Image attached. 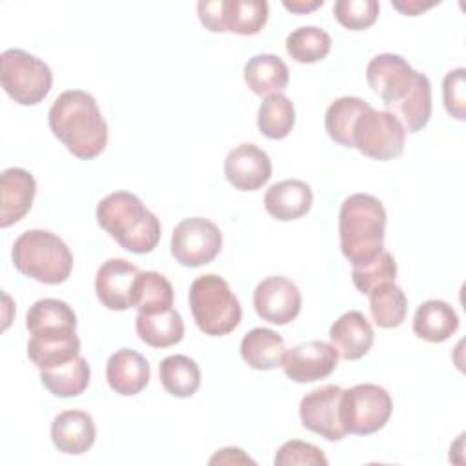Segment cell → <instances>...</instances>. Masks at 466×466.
<instances>
[{
  "instance_id": "cb8c5ba5",
  "label": "cell",
  "mask_w": 466,
  "mask_h": 466,
  "mask_svg": "<svg viewBox=\"0 0 466 466\" xmlns=\"http://www.w3.org/2000/svg\"><path fill=\"white\" fill-rule=\"evenodd\" d=\"M459 328L455 309L444 300H426L413 315V333L428 342H444Z\"/></svg>"
},
{
  "instance_id": "8d00e7d4",
  "label": "cell",
  "mask_w": 466,
  "mask_h": 466,
  "mask_svg": "<svg viewBox=\"0 0 466 466\" xmlns=\"http://www.w3.org/2000/svg\"><path fill=\"white\" fill-rule=\"evenodd\" d=\"M377 0H339L333 4V16L350 31H362L379 18Z\"/></svg>"
},
{
  "instance_id": "ac0fdd59",
  "label": "cell",
  "mask_w": 466,
  "mask_h": 466,
  "mask_svg": "<svg viewBox=\"0 0 466 466\" xmlns=\"http://www.w3.org/2000/svg\"><path fill=\"white\" fill-rule=\"evenodd\" d=\"M96 439L93 417L82 410H66L51 422V441L66 455L86 453Z\"/></svg>"
},
{
  "instance_id": "30bf717a",
  "label": "cell",
  "mask_w": 466,
  "mask_h": 466,
  "mask_svg": "<svg viewBox=\"0 0 466 466\" xmlns=\"http://www.w3.org/2000/svg\"><path fill=\"white\" fill-rule=\"evenodd\" d=\"M340 397L342 388L335 384H326L306 393L299 404L302 426L326 441H342L346 430L340 420Z\"/></svg>"
},
{
  "instance_id": "8992f818",
  "label": "cell",
  "mask_w": 466,
  "mask_h": 466,
  "mask_svg": "<svg viewBox=\"0 0 466 466\" xmlns=\"http://www.w3.org/2000/svg\"><path fill=\"white\" fill-rule=\"evenodd\" d=\"M0 82L4 91L20 106H36L53 86L49 66L35 55L11 47L0 56Z\"/></svg>"
},
{
  "instance_id": "5b68a950",
  "label": "cell",
  "mask_w": 466,
  "mask_h": 466,
  "mask_svg": "<svg viewBox=\"0 0 466 466\" xmlns=\"http://www.w3.org/2000/svg\"><path fill=\"white\" fill-rule=\"evenodd\" d=\"M189 308L197 328L209 337L231 333L242 319V308L229 284L215 275H200L189 288Z\"/></svg>"
},
{
  "instance_id": "d4e9b609",
  "label": "cell",
  "mask_w": 466,
  "mask_h": 466,
  "mask_svg": "<svg viewBox=\"0 0 466 466\" xmlns=\"http://www.w3.org/2000/svg\"><path fill=\"white\" fill-rule=\"evenodd\" d=\"M244 80L248 87L260 96L282 93L289 82V69L277 55L262 53L251 56L244 66Z\"/></svg>"
},
{
  "instance_id": "ba28073f",
  "label": "cell",
  "mask_w": 466,
  "mask_h": 466,
  "mask_svg": "<svg viewBox=\"0 0 466 466\" xmlns=\"http://www.w3.org/2000/svg\"><path fill=\"white\" fill-rule=\"evenodd\" d=\"M406 131L390 113L371 106L359 116L353 127V147L375 160H393L404 151Z\"/></svg>"
},
{
  "instance_id": "6da1fadb",
  "label": "cell",
  "mask_w": 466,
  "mask_h": 466,
  "mask_svg": "<svg viewBox=\"0 0 466 466\" xmlns=\"http://www.w3.org/2000/svg\"><path fill=\"white\" fill-rule=\"evenodd\" d=\"M47 120L53 135L76 158L91 160L107 144V124L98 104L82 89L60 93L49 109Z\"/></svg>"
},
{
  "instance_id": "d6986e66",
  "label": "cell",
  "mask_w": 466,
  "mask_h": 466,
  "mask_svg": "<svg viewBox=\"0 0 466 466\" xmlns=\"http://www.w3.org/2000/svg\"><path fill=\"white\" fill-rule=\"evenodd\" d=\"M149 362L135 350L122 348L115 351L106 364V379L109 388L124 397L138 395L149 382Z\"/></svg>"
},
{
  "instance_id": "7c38bea8",
  "label": "cell",
  "mask_w": 466,
  "mask_h": 466,
  "mask_svg": "<svg viewBox=\"0 0 466 466\" xmlns=\"http://www.w3.org/2000/svg\"><path fill=\"white\" fill-rule=\"evenodd\" d=\"M339 353L333 344L324 340H308L286 350L282 370L293 382H315L331 375L337 368Z\"/></svg>"
},
{
  "instance_id": "83f0119b",
  "label": "cell",
  "mask_w": 466,
  "mask_h": 466,
  "mask_svg": "<svg viewBox=\"0 0 466 466\" xmlns=\"http://www.w3.org/2000/svg\"><path fill=\"white\" fill-rule=\"evenodd\" d=\"M162 388L173 397H191L200 388V368L187 355H169L158 366Z\"/></svg>"
},
{
  "instance_id": "44dd1931",
  "label": "cell",
  "mask_w": 466,
  "mask_h": 466,
  "mask_svg": "<svg viewBox=\"0 0 466 466\" xmlns=\"http://www.w3.org/2000/svg\"><path fill=\"white\" fill-rule=\"evenodd\" d=\"M313 204L311 187L302 180H280L273 184L264 195L266 211L282 222L304 217Z\"/></svg>"
},
{
  "instance_id": "74e56055",
  "label": "cell",
  "mask_w": 466,
  "mask_h": 466,
  "mask_svg": "<svg viewBox=\"0 0 466 466\" xmlns=\"http://www.w3.org/2000/svg\"><path fill=\"white\" fill-rule=\"evenodd\" d=\"M275 466H295V464H306V466H328V459L324 451L311 444L299 439H291L284 442L273 459Z\"/></svg>"
},
{
  "instance_id": "60d3db41",
  "label": "cell",
  "mask_w": 466,
  "mask_h": 466,
  "mask_svg": "<svg viewBox=\"0 0 466 466\" xmlns=\"http://www.w3.org/2000/svg\"><path fill=\"white\" fill-rule=\"evenodd\" d=\"M209 464H255V461L246 455L240 448H222L211 459Z\"/></svg>"
},
{
  "instance_id": "277c9868",
  "label": "cell",
  "mask_w": 466,
  "mask_h": 466,
  "mask_svg": "<svg viewBox=\"0 0 466 466\" xmlns=\"http://www.w3.org/2000/svg\"><path fill=\"white\" fill-rule=\"evenodd\" d=\"M15 268L42 284H62L73 269V253L67 244L47 229H27L13 244Z\"/></svg>"
},
{
  "instance_id": "2e32d148",
  "label": "cell",
  "mask_w": 466,
  "mask_h": 466,
  "mask_svg": "<svg viewBox=\"0 0 466 466\" xmlns=\"http://www.w3.org/2000/svg\"><path fill=\"white\" fill-rule=\"evenodd\" d=\"M226 180L238 191H257L271 178V160L255 144H238L224 160Z\"/></svg>"
},
{
  "instance_id": "5bb4252c",
  "label": "cell",
  "mask_w": 466,
  "mask_h": 466,
  "mask_svg": "<svg viewBox=\"0 0 466 466\" xmlns=\"http://www.w3.org/2000/svg\"><path fill=\"white\" fill-rule=\"evenodd\" d=\"M140 269L126 258L106 260L95 277V291L102 306L111 311L133 308L135 284Z\"/></svg>"
},
{
  "instance_id": "d590c367",
  "label": "cell",
  "mask_w": 466,
  "mask_h": 466,
  "mask_svg": "<svg viewBox=\"0 0 466 466\" xmlns=\"http://www.w3.org/2000/svg\"><path fill=\"white\" fill-rule=\"evenodd\" d=\"M51 326H76V315L73 308L58 299L36 300L25 315V328L31 331Z\"/></svg>"
},
{
  "instance_id": "836d02e7",
  "label": "cell",
  "mask_w": 466,
  "mask_h": 466,
  "mask_svg": "<svg viewBox=\"0 0 466 466\" xmlns=\"http://www.w3.org/2000/svg\"><path fill=\"white\" fill-rule=\"evenodd\" d=\"M269 5L264 0H226V31L257 35L268 22Z\"/></svg>"
},
{
  "instance_id": "e0dca14e",
  "label": "cell",
  "mask_w": 466,
  "mask_h": 466,
  "mask_svg": "<svg viewBox=\"0 0 466 466\" xmlns=\"http://www.w3.org/2000/svg\"><path fill=\"white\" fill-rule=\"evenodd\" d=\"M36 180L24 167H7L0 175V226L9 228L22 220L33 206Z\"/></svg>"
},
{
  "instance_id": "7bdbcfd3",
  "label": "cell",
  "mask_w": 466,
  "mask_h": 466,
  "mask_svg": "<svg viewBox=\"0 0 466 466\" xmlns=\"http://www.w3.org/2000/svg\"><path fill=\"white\" fill-rule=\"evenodd\" d=\"M435 2H430V4H422V2H417V0H410V2H393V7L399 9L400 13L408 15V16H417L419 13L433 7Z\"/></svg>"
},
{
  "instance_id": "9a60e30c",
  "label": "cell",
  "mask_w": 466,
  "mask_h": 466,
  "mask_svg": "<svg viewBox=\"0 0 466 466\" xmlns=\"http://www.w3.org/2000/svg\"><path fill=\"white\" fill-rule=\"evenodd\" d=\"M415 73L417 71L400 55L393 53H380L366 66L368 84L380 96L384 106H390L406 95Z\"/></svg>"
},
{
  "instance_id": "7402d4cb",
  "label": "cell",
  "mask_w": 466,
  "mask_h": 466,
  "mask_svg": "<svg viewBox=\"0 0 466 466\" xmlns=\"http://www.w3.org/2000/svg\"><path fill=\"white\" fill-rule=\"evenodd\" d=\"M386 111H390L402 124L406 133L420 131L431 116V84L428 76L417 71L406 95L400 100L386 106Z\"/></svg>"
},
{
  "instance_id": "52a82bcc",
  "label": "cell",
  "mask_w": 466,
  "mask_h": 466,
  "mask_svg": "<svg viewBox=\"0 0 466 466\" xmlns=\"http://www.w3.org/2000/svg\"><path fill=\"white\" fill-rule=\"evenodd\" d=\"M393 402L390 393L379 384H355L342 390L340 420L346 433L371 435L386 426Z\"/></svg>"
},
{
  "instance_id": "f1b7e54d",
  "label": "cell",
  "mask_w": 466,
  "mask_h": 466,
  "mask_svg": "<svg viewBox=\"0 0 466 466\" xmlns=\"http://www.w3.org/2000/svg\"><path fill=\"white\" fill-rule=\"evenodd\" d=\"M368 107L370 104L359 96H340L333 100L324 116L328 137L344 147H353L355 122Z\"/></svg>"
},
{
  "instance_id": "f546056e",
  "label": "cell",
  "mask_w": 466,
  "mask_h": 466,
  "mask_svg": "<svg viewBox=\"0 0 466 466\" xmlns=\"http://www.w3.org/2000/svg\"><path fill=\"white\" fill-rule=\"evenodd\" d=\"M257 126L258 131L271 140L286 138L295 126L293 102L284 93L268 95L258 107Z\"/></svg>"
},
{
  "instance_id": "7a4b0ae2",
  "label": "cell",
  "mask_w": 466,
  "mask_h": 466,
  "mask_svg": "<svg viewBox=\"0 0 466 466\" xmlns=\"http://www.w3.org/2000/svg\"><path fill=\"white\" fill-rule=\"evenodd\" d=\"M96 222L126 251L144 255L160 240V220L129 191H113L96 206Z\"/></svg>"
},
{
  "instance_id": "9c48e42d",
  "label": "cell",
  "mask_w": 466,
  "mask_h": 466,
  "mask_svg": "<svg viewBox=\"0 0 466 466\" xmlns=\"http://www.w3.org/2000/svg\"><path fill=\"white\" fill-rule=\"evenodd\" d=\"M222 249V233L204 217L180 220L171 235V255L186 268L209 264Z\"/></svg>"
},
{
  "instance_id": "484cf974",
  "label": "cell",
  "mask_w": 466,
  "mask_h": 466,
  "mask_svg": "<svg viewBox=\"0 0 466 466\" xmlns=\"http://www.w3.org/2000/svg\"><path fill=\"white\" fill-rule=\"evenodd\" d=\"M135 328L140 340L151 348H169L184 337V320L175 308L151 315L138 313Z\"/></svg>"
},
{
  "instance_id": "b9f144b4",
  "label": "cell",
  "mask_w": 466,
  "mask_h": 466,
  "mask_svg": "<svg viewBox=\"0 0 466 466\" xmlns=\"http://www.w3.org/2000/svg\"><path fill=\"white\" fill-rule=\"evenodd\" d=\"M282 5H284L288 11H291V13L306 15V13L315 11L317 7H322V5H324V0H311V2H308V0H291V2H289V0H284Z\"/></svg>"
},
{
  "instance_id": "ab89813d",
  "label": "cell",
  "mask_w": 466,
  "mask_h": 466,
  "mask_svg": "<svg viewBox=\"0 0 466 466\" xmlns=\"http://www.w3.org/2000/svg\"><path fill=\"white\" fill-rule=\"evenodd\" d=\"M200 24L211 33L226 31V0H200L197 4Z\"/></svg>"
},
{
  "instance_id": "4fadbf2b",
  "label": "cell",
  "mask_w": 466,
  "mask_h": 466,
  "mask_svg": "<svg viewBox=\"0 0 466 466\" xmlns=\"http://www.w3.org/2000/svg\"><path fill=\"white\" fill-rule=\"evenodd\" d=\"M80 355L76 326H51L31 331L27 357L38 370L62 366Z\"/></svg>"
},
{
  "instance_id": "1f68e13d",
  "label": "cell",
  "mask_w": 466,
  "mask_h": 466,
  "mask_svg": "<svg viewBox=\"0 0 466 466\" xmlns=\"http://www.w3.org/2000/svg\"><path fill=\"white\" fill-rule=\"evenodd\" d=\"M133 308L138 313L151 315L173 308V286L157 271H140L135 284Z\"/></svg>"
},
{
  "instance_id": "f35d334b",
  "label": "cell",
  "mask_w": 466,
  "mask_h": 466,
  "mask_svg": "<svg viewBox=\"0 0 466 466\" xmlns=\"http://www.w3.org/2000/svg\"><path fill=\"white\" fill-rule=\"evenodd\" d=\"M442 100L448 115L457 120L466 118V69L457 67L446 73L442 80Z\"/></svg>"
},
{
  "instance_id": "4316f807",
  "label": "cell",
  "mask_w": 466,
  "mask_h": 466,
  "mask_svg": "<svg viewBox=\"0 0 466 466\" xmlns=\"http://www.w3.org/2000/svg\"><path fill=\"white\" fill-rule=\"evenodd\" d=\"M91 370L87 360L78 355L76 359L56 366L49 370H40V380L42 384L56 397L69 399L84 393V390L89 386Z\"/></svg>"
},
{
  "instance_id": "e575fe53",
  "label": "cell",
  "mask_w": 466,
  "mask_h": 466,
  "mask_svg": "<svg viewBox=\"0 0 466 466\" xmlns=\"http://www.w3.org/2000/svg\"><path fill=\"white\" fill-rule=\"evenodd\" d=\"M395 277L397 264L388 249H382L375 258L360 266H351V280L362 295H370L380 284L395 282Z\"/></svg>"
},
{
  "instance_id": "ffe728a7",
  "label": "cell",
  "mask_w": 466,
  "mask_h": 466,
  "mask_svg": "<svg viewBox=\"0 0 466 466\" xmlns=\"http://www.w3.org/2000/svg\"><path fill=\"white\" fill-rule=\"evenodd\" d=\"M373 328L364 313L350 309L342 313L329 328V340L344 360L362 359L373 344Z\"/></svg>"
},
{
  "instance_id": "8fae6325",
  "label": "cell",
  "mask_w": 466,
  "mask_h": 466,
  "mask_svg": "<svg viewBox=\"0 0 466 466\" xmlns=\"http://www.w3.org/2000/svg\"><path fill=\"white\" fill-rule=\"evenodd\" d=\"M253 306L262 320L286 326L300 313V291L286 277L273 275L257 284L253 291Z\"/></svg>"
},
{
  "instance_id": "4dcf8cb0",
  "label": "cell",
  "mask_w": 466,
  "mask_h": 466,
  "mask_svg": "<svg viewBox=\"0 0 466 466\" xmlns=\"http://www.w3.org/2000/svg\"><path fill=\"white\" fill-rule=\"evenodd\" d=\"M370 313L379 328H397L404 322L408 300L395 282L377 286L370 295Z\"/></svg>"
},
{
  "instance_id": "d6a6232c",
  "label": "cell",
  "mask_w": 466,
  "mask_h": 466,
  "mask_svg": "<svg viewBox=\"0 0 466 466\" xmlns=\"http://www.w3.org/2000/svg\"><path fill=\"white\" fill-rule=\"evenodd\" d=\"M331 49V36L317 25H302L286 36V51L299 64H315Z\"/></svg>"
},
{
  "instance_id": "603a6c76",
  "label": "cell",
  "mask_w": 466,
  "mask_h": 466,
  "mask_svg": "<svg viewBox=\"0 0 466 466\" xmlns=\"http://www.w3.org/2000/svg\"><path fill=\"white\" fill-rule=\"evenodd\" d=\"M284 353V339L269 328H253L240 340V357L253 370L268 371L282 366Z\"/></svg>"
},
{
  "instance_id": "3957f363",
  "label": "cell",
  "mask_w": 466,
  "mask_h": 466,
  "mask_svg": "<svg viewBox=\"0 0 466 466\" xmlns=\"http://www.w3.org/2000/svg\"><path fill=\"white\" fill-rule=\"evenodd\" d=\"M386 209L368 193L350 195L339 211L340 251L351 266L375 258L384 249Z\"/></svg>"
}]
</instances>
